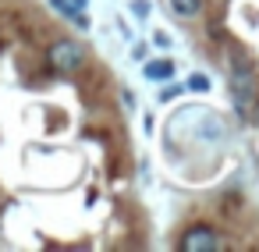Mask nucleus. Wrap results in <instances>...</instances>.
<instances>
[{
  "instance_id": "obj_1",
  "label": "nucleus",
  "mask_w": 259,
  "mask_h": 252,
  "mask_svg": "<svg viewBox=\"0 0 259 252\" xmlns=\"http://www.w3.org/2000/svg\"><path fill=\"white\" fill-rule=\"evenodd\" d=\"M47 61H50L57 71H78V68L85 64V50H82V43H75V39H57V43L47 50Z\"/></svg>"
},
{
  "instance_id": "obj_2",
  "label": "nucleus",
  "mask_w": 259,
  "mask_h": 252,
  "mask_svg": "<svg viewBox=\"0 0 259 252\" xmlns=\"http://www.w3.org/2000/svg\"><path fill=\"white\" fill-rule=\"evenodd\" d=\"M255 93H259V78H255L252 68L241 64V68L231 75V96H234V107H238L241 114H248V103L255 100Z\"/></svg>"
},
{
  "instance_id": "obj_3",
  "label": "nucleus",
  "mask_w": 259,
  "mask_h": 252,
  "mask_svg": "<svg viewBox=\"0 0 259 252\" xmlns=\"http://www.w3.org/2000/svg\"><path fill=\"white\" fill-rule=\"evenodd\" d=\"M220 241H217V231L213 227H206V224H195V227H188L185 231V238H181V248L185 252H213Z\"/></svg>"
},
{
  "instance_id": "obj_4",
  "label": "nucleus",
  "mask_w": 259,
  "mask_h": 252,
  "mask_svg": "<svg viewBox=\"0 0 259 252\" xmlns=\"http://www.w3.org/2000/svg\"><path fill=\"white\" fill-rule=\"evenodd\" d=\"M50 4L61 11V15H68V18H75V25H85V15H82V8H85V0H50Z\"/></svg>"
},
{
  "instance_id": "obj_5",
  "label": "nucleus",
  "mask_w": 259,
  "mask_h": 252,
  "mask_svg": "<svg viewBox=\"0 0 259 252\" xmlns=\"http://www.w3.org/2000/svg\"><path fill=\"white\" fill-rule=\"evenodd\" d=\"M142 75L153 78V82H167V78L174 75V64H170V61H149V64L142 68Z\"/></svg>"
},
{
  "instance_id": "obj_6",
  "label": "nucleus",
  "mask_w": 259,
  "mask_h": 252,
  "mask_svg": "<svg viewBox=\"0 0 259 252\" xmlns=\"http://www.w3.org/2000/svg\"><path fill=\"white\" fill-rule=\"evenodd\" d=\"M170 8H174V15H181V18H195V15L202 11V0H170Z\"/></svg>"
},
{
  "instance_id": "obj_7",
  "label": "nucleus",
  "mask_w": 259,
  "mask_h": 252,
  "mask_svg": "<svg viewBox=\"0 0 259 252\" xmlns=\"http://www.w3.org/2000/svg\"><path fill=\"white\" fill-rule=\"evenodd\" d=\"M188 89L202 93V89H209V78H206V75H192V78H188Z\"/></svg>"
},
{
  "instance_id": "obj_8",
  "label": "nucleus",
  "mask_w": 259,
  "mask_h": 252,
  "mask_svg": "<svg viewBox=\"0 0 259 252\" xmlns=\"http://www.w3.org/2000/svg\"><path fill=\"white\" fill-rule=\"evenodd\" d=\"M132 8H135V15H139V18H146V11H149V4H146V0H135Z\"/></svg>"
},
{
  "instance_id": "obj_9",
  "label": "nucleus",
  "mask_w": 259,
  "mask_h": 252,
  "mask_svg": "<svg viewBox=\"0 0 259 252\" xmlns=\"http://www.w3.org/2000/svg\"><path fill=\"white\" fill-rule=\"evenodd\" d=\"M178 93H181V89H174V86H170V89H163V93H160V100H174Z\"/></svg>"
}]
</instances>
